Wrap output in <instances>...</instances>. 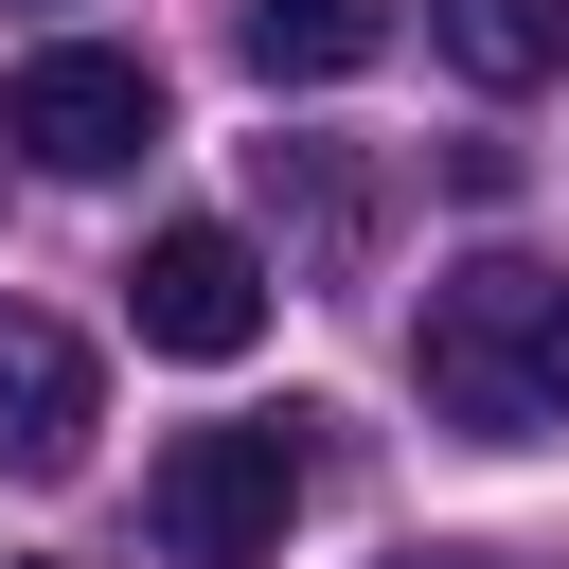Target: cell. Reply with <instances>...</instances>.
<instances>
[{
	"label": "cell",
	"instance_id": "obj_8",
	"mask_svg": "<svg viewBox=\"0 0 569 569\" xmlns=\"http://www.w3.org/2000/svg\"><path fill=\"white\" fill-rule=\"evenodd\" d=\"M391 36V0H249V71L267 89H320V71H356Z\"/></svg>",
	"mask_w": 569,
	"mask_h": 569
},
{
	"label": "cell",
	"instance_id": "obj_9",
	"mask_svg": "<svg viewBox=\"0 0 569 569\" xmlns=\"http://www.w3.org/2000/svg\"><path fill=\"white\" fill-rule=\"evenodd\" d=\"M391 569H498V551H391Z\"/></svg>",
	"mask_w": 569,
	"mask_h": 569
},
{
	"label": "cell",
	"instance_id": "obj_2",
	"mask_svg": "<svg viewBox=\"0 0 569 569\" xmlns=\"http://www.w3.org/2000/svg\"><path fill=\"white\" fill-rule=\"evenodd\" d=\"M302 409H231V427H178L160 445V480H142V533L178 551V569H267L284 551V516H302Z\"/></svg>",
	"mask_w": 569,
	"mask_h": 569
},
{
	"label": "cell",
	"instance_id": "obj_7",
	"mask_svg": "<svg viewBox=\"0 0 569 569\" xmlns=\"http://www.w3.org/2000/svg\"><path fill=\"white\" fill-rule=\"evenodd\" d=\"M427 36H445L462 89H533V71H569V0H427Z\"/></svg>",
	"mask_w": 569,
	"mask_h": 569
},
{
	"label": "cell",
	"instance_id": "obj_3",
	"mask_svg": "<svg viewBox=\"0 0 569 569\" xmlns=\"http://www.w3.org/2000/svg\"><path fill=\"white\" fill-rule=\"evenodd\" d=\"M0 142H18L36 178H124V160L160 142V71H142V53H89V36H71V53H36V71L0 89Z\"/></svg>",
	"mask_w": 569,
	"mask_h": 569
},
{
	"label": "cell",
	"instance_id": "obj_5",
	"mask_svg": "<svg viewBox=\"0 0 569 569\" xmlns=\"http://www.w3.org/2000/svg\"><path fill=\"white\" fill-rule=\"evenodd\" d=\"M0 462L18 480H71L89 462V338L36 320V302H0Z\"/></svg>",
	"mask_w": 569,
	"mask_h": 569
},
{
	"label": "cell",
	"instance_id": "obj_6",
	"mask_svg": "<svg viewBox=\"0 0 569 569\" xmlns=\"http://www.w3.org/2000/svg\"><path fill=\"white\" fill-rule=\"evenodd\" d=\"M249 178H267V213H284L320 267H356V231H373V178H356V142H249Z\"/></svg>",
	"mask_w": 569,
	"mask_h": 569
},
{
	"label": "cell",
	"instance_id": "obj_1",
	"mask_svg": "<svg viewBox=\"0 0 569 569\" xmlns=\"http://www.w3.org/2000/svg\"><path fill=\"white\" fill-rule=\"evenodd\" d=\"M409 373H427V409H445L462 445H551V427H569V267L462 249V267L427 284V320H409Z\"/></svg>",
	"mask_w": 569,
	"mask_h": 569
},
{
	"label": "cell",
	"instance_id": "obj_4",
	"mask_svg": "<svg viewBox=\"0 0 569 569\" xmlns=\"http://www.w3.org/2000/svg\"><path fill=\"white\" fill-rule=\"evenodd\" d=\"M124 320H142V356H196V373L249 356V338H267V249L196 213V231H160V249L124 267Z\"/></svg>",
	"mask_w": 569,
	"mask_h": 569
}]
</instances>
